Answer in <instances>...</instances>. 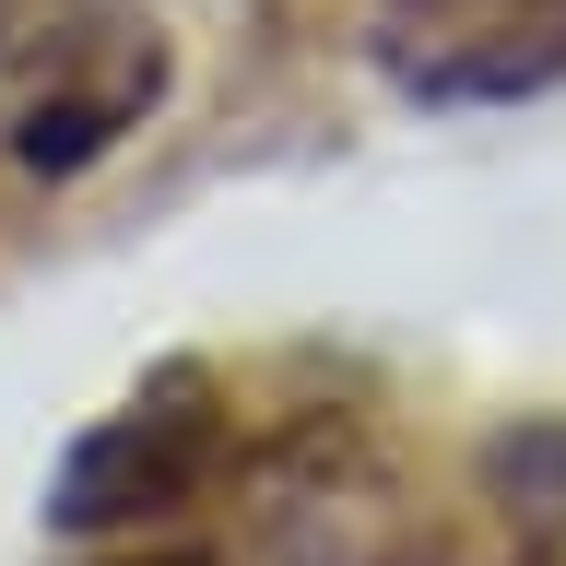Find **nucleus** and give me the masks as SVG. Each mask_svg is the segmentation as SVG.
I'll return each mask as SVG.
<instances>
[{
  "label": "nucleus",
  "mask_w": 566,
  "mask_h": 566,
  "mask_svg": "<svg viewBox=\"0 0 566 566\" xmlns=\"http://www.w3.org/2000/svg\"><path fill=\"white\" fill-rule=\"evenodd\" d=\"M212 460H224V389H212V366H154L130 401H106L60 449L48 520H60L71 543L154 531V520H177V507L212 484Z\"/></svg>",
  "instance_id": "nucleus-1"
},
{
  "label": "nucleus",
  "mask_w": 566,
  "mask_h": 566,
  "mask_svg": "<svg viewBox=\"0 0 566 566\" xmlns=\"http://www.w3.org/2000/svg\"><path fill=\"white\" fill-rule=\"evenodd\" d=\"M366 71L413 106H531L566 83V0H378Z\"/></svg>",
  "instance_id": "nucleus-2"
},
{
  "label": "nucleus",
  "mask_w": 566,
  "mask_h": 566,
  "mask_svg": "<svg viewBox=\"0 0 566 566\" xmlns=\"http://www.w3.org/2000/svg\"><path fill=\"white\" fill-rule=\"evenodd\" d=\"M154 95H166V48L142 24L83 12V24L35 60V95H24V118H12V154H24V177H71V166H95V154H118V142L154 118Z\"/></svg>",
  "instance_id": "nucleus-3"
},
{
  "label": "nucleus",
  "mask_w": 566,
  "mask_h": 566,
  "mask_svg": "<svg viewBox=\"0 0 566 566\" xmlns=\"http://www.w3.org/2000/svg\"><path fill=\"white\" fill-rule=\"evenodd\" d=\"M95 566H224V555H201V543H142V555H95Z\"/></svg>",
  "instance_id": "nucleus-4"
}]
</instances>
